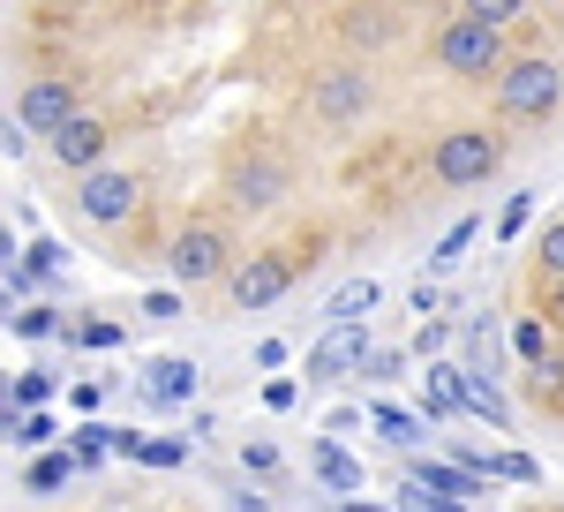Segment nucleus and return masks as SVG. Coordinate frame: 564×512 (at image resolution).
Segmentation results:
<instances>
[{
  "mask_svg": "<svg viewBox=\"0 0 564 512\" xmlns=\"http://www.w3.org/2000/svg\"><path fill=\"white\" fill-rule=\"evenodd\" d=\"M76 474H84L76 445H45V452H31V468H23V490H31V498H53V490H68Z\"/></svg>",
  "mask_w": 564,
  "mask_h": 512,
  "instance_id": "15",
  "label": "nucleus"
},
{
  "mask_svg": "<svg viewBox=\"0 0 564 512\" xmlns=\"http://www.w3.org/2000/svg\"><path fill=\"white\" fill-rule=\"evenodd\" d=\"M23 143H31V128H23V121H0V159H15Z\"/></svg>",
  "mask_w": 564,
  "mask_h": 512,
  "instance_id": "40",
  "label": "nucleus"
},
{
  "mask_svg": "<svg viewBox=\"0 0 564 512\" xmlns=\"http://www.w3.org/2000/svg\"><path fill=\"white\" fill-rule=\"evenodd\" d=\"M76 114H84V98H76L68 76H31L23 84V106H15V121L31 128V136H61Z\"/></svg>",
  "mask_w": 564,
  "mask_h": 512,
  "instance_id": "9",
  "label": "nucleus"
},
{
  "mask_svg": "<svg viewBox=\"0 0 564 512\" xmlns=\"http://www.w3.org/2000/svg\"><path fill=\"white\" fill-rule=\"evenodd\" d=\"M406 8H436V0H406Z\"/></svg>",
  "mask_w": 564,
  "mask_h": 512,
  "instance_id": "46",
  "label": "nucleus"
},
{
  "mask_svg": "<svg viewBox=\"0 0 564 512\" xmlns=\"http://www.w3.org/2000/svg\"><path fill=\"white\" fill-rule=\"evenodd\" d=\"M444 346H452V317H422V324H414V340H406V354L444 362Z\"/></svg>",
  "mask_w": 564,
  "mask_h": 512,
  "instance_id": "27",
  "label": "nucleus"
},
{
  "mask_svg": "<svg viewBox=\"0 0 564 512\" xmlns=\"http://www.w3.org/2000/svg\"><path fill=\"white\" fill-rule=\"evenodd\" d=\"M286 189H294V173H286V159H271V151H257V159H241V167L226 173V196L241 212H271Z\"/></svg>",
  "mask_w": 564,
  "mask_h": 512,
  "instance_id": "11",
  "label": "nucleus"
},
{
  "mask_svg": "<svg viewBox=\"0 0 564 512\" xmlns=\"http://www.w3.org/2000/svg\"><path fill=\"white\" fill-rule=\"evenodd\" d=\"M422 423H459L467 415V399H459V362H430L422 370V407H414Z\"/></svg>",
  "mask_w": 564,
  "mask_h": 512,
  "instance_id": "13",
  "label": "nucleus"
},
{
  "mask_svg": "<svg viewBox=\"0 0 564 512\" xmlns=\"http://www.w3.org/2000/svg\"><path fill=\"white\" fill-rule=\"evenodd\" d=\"M406 301H414V317H444V279H430V271H422Z\"/></svg>",
  "mask_w": 564,
  "mask_h": 512,
  "instance_id": "36",
  "label": "nucleus"
},
{
  "mask_svg": "<svg viewBox=\"0 0 564 512\" xmlns=\"http://www.w3.org/2000/svg\"><path fill=\"white\" fill-rule=\"evenodd\" d=\"M361 423H369V407H332V415H324L332 437H347V429H361Z\"/></svg>",
  "mask_w": 564,
  "mask_h": 512,
  "instance_id": "39",
  "label": "nucleus"
},
{
  "mask_svg": "<svg viewBox=\"0 0 564 512\" xmlns=\"http://www.w3.org/2000/svg\"><path fill=\"white\" fill-rule=\"evenodd\" d=\"M527 218H534V189H520V196H505V218H497V242H520Z\"/></svg>",
  "mask_w": 564,
  "mask_h": 512,
  "instance_id": "33",
  "label": "nucleus"
},
{
  "mask_svg": "<svg viewBox=\"0 0 564 512\" xmlns=\"http://www.w3.org/2000/svg\"><path fill=\"white\" fill-rule=\"evenodd\" d=\"M98 399H106L98 384H76V392H68V407H76V415H98Z\"/></svg>",
  "mask_w": 564,
  "mask_h": 512,
  "instance_id": "41",
  "label": "nucleus"
},
{
  "mask_svg": "<svg viewBox=\"0 0 564 512\" xmlns=\"http://www.w3.org/2000/svg\"><path fill=\"white\" fill-rule=\"evenodd\" d=\"M143 468H188V445L181 437H143Z\"/></svg>",
  "mask_w": 564,
  "mask_h": 512,
  "instance_id": "34",
  "label": "nucleus"
},
{
  "mask_svg": "<svg viewBox=\"0 0 564 512\" xmlns=\"http://www.w3.org/2000/svg\"><path fill=\"white\" fill-rule=\"evenodd\" d=\"M459 15H481V23H497V31H512L527 15V0H459Z\"/></svg>",
  "mask_w": 564,
  "mask_h": 512,
  "instance_id": "30",
  "label": "nucleus"
},
{
  "mask_svg": "<svg viewBox=\"0 0 564 512\" xmlns=\"http://www.w3.org/2000/svg\"><path fill=\"white\" fill-rule=\"evenodd\" d=\"M121 340H129V332H121L113 317H76V324H68V340H61V346H84V354H113Z\"/></svg>",
  "mask_w": 564,
  "mask_h": 512,
  "instance_id": "23",
  "label": "nucleus"
},
{
  "mask_svg": "<svg viewBox=\"0 0 564 512\" xmlns=\"http://www.w3.org/2000/svg\"><path fill=\"white\" fill-rule=\"evenodd\" d=\"M68 437H76V460H84V468H98V460L113 452V423H90V415H84Z\"/></svg>",
  "mask_w": 564,
  "mask_h": 512,
  "instance_id": "28",
  "label": "nucleus"
},
{
  "mask_svg": "<svg viewBox=\"0 0 564 512\" xmlns=\"http://www.w3.org/2000/svg\"><path fill=\"white\" fill-rule=\"evenodd\" d=\"M399 512H452V498H436L422 474H399V498H391Z\"/></svg>",
  "mask_w": 564,
  "mask_h": 512,
  "instance_id": "29",
  "label": "nucleus"
},
{
  "mask_svg": "<svg viewBox=\"0 0 564 512\" xmlns=\"http://www.w3.org/2000/svg\"><path fill=\"white\" fill-rule=\"evenodd\" d=\"M459 399H467V415H481V423L505 429V437L520 429V415H512V399H505V384H497V377H467V370H459Z\"/></svg>",
  "mask_w": 564,
  "mask_h": 512,
  "instance_id": "17",
  "label": "nucleus"
},
{
  "mask_svg": "<svg viewBox=\"0 0 564 512\" xmlns=\"http://www.w3.org/2000/svg\"><path fill=\"white\" fill-rule=\"evenodd\" d=\"M61 392V370H45V362H31L23 377H15V392H8V407H45Z\"/></svg>",
  "mask_w": 564,
  "mask_h": 512,
  "instance_id": "25",
  "label": "nucleus"
},
{
  "mask_svg": "<svg viewBox=\"0 0 564 512\" xmlns=\"http://www.w3.org/2000/svg\"><path fill=\"white\" fill-rule=\"evenodd\" d=\"M505 61H512V53H505V31L481 23V15H452V23L436 31V68L459 76V84H497Z\"/></svg>",
  "mask_w": 564,
  "mask_h": 512,
  "instance_id": "1",
  "label": "nucleus"
},
{
  "mask_svg": "<svg viewBox=\"0 0 564 512\" xmlns=\"http://www.w3.org/2000/svg\"><path fill=\"white\" fill-rule=\"evenodd\" d=\"M308 468H316V482H324L332 498H361V490H369V468L354 460L347 445H332V437H324V445L308 452Z\"/></svg>",
  "mask_w": 564,
  "mask_h": 512,
  "instance_id": "14",
  "label": "nucleus"
},
{
  "mask_svg": "<svg viewBox=\"0 0 564 512\" xmlns=\"http://www.w3.org/2000/svg\"><path fill=\"white\" fill-rule=\"evenodd\" d=\"M257 370H286V340H263L257 346Z\"/></svg>",
  "mask_w": 564,
  "mask_h": 512,
  "instance_id": "42",
  "label": "nucleus"
},
{
  "mask_svg": "<svg viewBox=\"0 0 564 512\" xmlns=\"http://www.w3.org/2000/svg\"><path fill=\"white\" fill-rule=\"evenodd\" d=\"M143 317H151V324H174V317H181V287H159V295H143Z\"/></svg>",
  "mask_w": 564,
  "mask_h": 512,
  "instance_id": "37",
  "label": "nucleus"
},
{
  "mask_svg": "<svg viewBox=\"0 0 564 512\" xmlns=\"http://www.w3.org/2000/svg\"><path fill=\"white\" fill-rule=\"evenodd\" d=\"M512 354H520V362H534V370H542V362H550V354H557V346H550V324H542V317H520V324H512Z\"/></svg>",
  "mask_w": 564,
  "mask_h": 512,
  "instance_id": "26",
  "label": "nucleus"
},
{
  "mask_svg": "<svg viewBox=\"0 0 564 512\" xmlns=\"http://www.w3.org/2000/svg\"><path fill=\"white\" fill-rule=\"evenodd\" d=\"M361 407H369V429H384L399 452H414V445L430 437V423H422V415H406V407H391V399H361Z\"/></svg>",
  "mask_w": 564,
  "mask_h": 512,
  "instance_id": "19",
  "label": "nucleus"
},
{
  "mask_svg": "<svg viewBox=\"0 0 564 512\" xmlns=\"http://www.w3.org/2000/svg\"><path fill=\"white\" fill-rule=\"evenodd\" d=\"M369 98H377V84H369V68H324L316 76V90H308V114L332 128H347L369 114Z\"/></svg>",
  "mask_w": 564,
  "mask_h": 512,
  "instance_id": "8",
  "label": "nucleus"
},
{
  "mask_svg": "<svg viewBox=\"0 0 564 512\" xmlns=\"http://www.w3.org/2000/svg\"><path fill=\"white\" fill-rule=\"evenodd\" d=\"M369 346H377V332H369V317H354V324H324V340L308 346L302 377H308V384H339V377H361V362H369Z\"/></svg>",
  "mask_w": 564,
  "mask_h": 512,
  "instance_id": "5",
  "label": "nucleus"
},
{
  "mask_svg": "<svg viewBox=\"0 0 564 512\" xmlns=\"http://www.w3.org/2000/svg\"><path fill=\"white\" fill-rule=\"evenodd\" d=\"M45 151H53V167L76 173L84 181L90 167H106V151H113V128L98 121V114H76V121L61 128V136H45Z\"/></svg>",
  "mask_w": 564,
  "mask_h": 512,
  "instance_id": "10",
  "label": "nucleus"
},
{
  "mask_svg": "<svg viewBox=\"0 0 564 512\" xmlns=\"http://www.w3.org/2000/svg\"><path fill=\"white\" fill-rule=\"evenodd\" d=\"M377 301H384V287H377V279H347L339 295L324 301V324H354V317H377Z\"/></svg>",
  "mask_w": 564,
  "mask_h": 512,
  "instance_id": "20",
  "label": "nucleus"
},
{
  "mask_svg": "<svg viewBox=\"0 0 564 512\" xmlns=\"http://www.w3.org/2000/svg\"><path fill=\"white\" fill-rule=\"evenodd\" d=\"M475 234H481V218H452V226H444V242L430 249V279H444V271L467 256V242H475Z\"/></svg>",
  "mask_w": 564,
  "mask_h": 512,
  "instance_id": "24",
  "label": "nucleus"
},
{
  "mask_svg": "<svg viewBox=\"0 0 564 512\" xmlns=\"http://www.w3.org/2000/svg\"><path fill=\"white\" fill-rule=\"evenodd\" d=\"M534 256H542V287H557V279H564V218L542 226V249H534Z\"/></svg>",
  "mask_w": 564,
  "mask_h": 512,
  "instance_id": "31",
  "label": "nucleus"
},
{
  "mask_svg": "<svg viewBox=\"0 0 564 512\" xmlns=\"http://www.w3.org/2000/svg\"><path fill=\"white\" fill-rule=\"evenodd\" d=\"M0 429H8V445L45 452V445L61 437V415H53V407H8V415H0Z\"/></svg>",
  "mask_w": 564,
  "mask_h": 512,
  "instance_id": "18",
  "label": "nucleus"
},
{
  "mask_svg": "<svg viewBox=\"0 0 564 512\" xmlns=\"http://www.w3.org/2000/svg\"><path fill=\"white\" fill-rule=\"evenodd\" d=\"M497 167H505V136L497 128H444L430 143V173L444 189H481Z\"/></svg>",
  "mask_w": 564,
  "mask_h": 512,
  "instance_id": "3",
  "label": "nucleus"
},
{
  "mask_svg": "<svg viewBox=\"0 0 564 512\" xmlns=\"http://www.w3.org/2000/svg\"><path fill=\"white\" fill-rule=\"evenodd\" d=\"M339 31H347L354 53H384V45L399 39V15H391L384 0H361V8H347V23H339Z\"/></svg>",
  "mask_w": 564,
  "mask_h": 512,
  "instance_id": "16",
  "label": "nucleus"
},
{
  "mask_svg": "<svg viewBox=\"0 0 564 512\" xmlns=\"http://www.w3.org/2000/svg\"><path fill=\"white\" fill-rule=\"evenodd\" d=\"M294 399H302V377H271L263 384V407H271V415H286Z\"/></svg>",
  "mask_w": 564,
  "mask_h": 512,
  "instance_id": "38",
  "label": "nucleus"
},
{
  "mask_svg": "<svg viewBox=\"0 0 564 512\" xmlns=\"http://www.w3.org/2000/svg\"><path fill=\"white\" fill-rule=\"evenodd\" d=\"M542 392H564V354H550V362H542Z\"/></svg>",
  "mask_w": 564,
  "mask_h": 512,
  "instance_id": "43",
  "label": "nucleus"
},
{
  "mask_svg": "<svg viewBox=\"0 0 564 512\" xmlns=\"http://www.w3.org/2000/svg\"><path fill=\"white\" fill-rule=\"evenodd\" d=\"M550 324H557V332H564V279H557V287H550Z\"/></svg>",
  "mask_w": 564,
  "mask_h": 512,
  "instance_id": "45",
  "label": "nucleus"
},
{
  "mask_svg": "<svg viewBox=\"0 0 564 512\" xmlns=\"http://www.w3.org/2000/svg\"><path fill=\"white\" fill-rule=\"evenodd\" d=\"M234 264H241V256H234V242H226L218 226H181L174 249H166V271H174L181 295H196V287H226Z\"/></svg>",
  "mask_w": 564,
  "mask_h": 512,
  "instance_id": "4",
  "label": "nucleus"
},
{
  "mask_svg": "<svg viewBox=\"0 0 564 512\" xmlns=\"http://www.w3.org/2000/svg\"><path fill=\"white\" fill-rule=\"evenodd\" d=\"M23 271H31L39 287H61V279H68V242H53V234H39V242L23 249Z\"/></svg>",
  "mask_w": 564,
  "mask_h": 512,
  "instance_id": "22",
  "label": "nucleus"
},
{
  "mask_svg": "<svg viewBox=\"0 0 564 512\" xmlns=\"http://www.w3.org/2000/svg\"><path fill=\"white\" fill-rule=\"evenodd\" d=\"M399 370H406V346H384V340L369 346V362H361V377H369V384H391Z\"/></svg>",
  "mask_w": 564,
  "mask_h": 512,
  "instance_id": "32",
  "label": "nucleus"
},
{
  "mask_svg": "<svg viewBox=\"0 0 564 512\" xmlns=\"http://www.w3.org/2000/svg\"><path fill=\"white\" fill-rule=\"evenodd\" d=\"M564 106V68L550 53H512L497 76V114L505 121H550Z\"/></svg>",
  "mask_w": 564,
  "mask_h": 512,
  "instance_id": "2",
  "label": "nucleus"
},
{
  "mask_svg": "<svg viewBox=\"0 0 564 512\" xmlns=\"http://www.w3.org/2000/svg\"><path fill=\"white\" fill-rule=\"evenodd\" d=\"M135 204H143V181H135L129 167H90L84 181H76V212H84L90 226H121Z\"/></svg>",
  "mask_w": 564,
  "mask_h": 512,
  "instance_id": "6",
  "label": "nucleus"
},
{
  "mask_svg": "<svg viewBox=\"0 0 564 512\" xmlns=\"http://www.w3.org/2000/svg\"><path fill=\"white\" fill-rule=\"evenodd\" d=\"M241 468L249 474H279V445H271V437H249V445H241Z\"/></svg>",
  "mask_w": 564,
  "mask_h": 512,
  "instance_id": "35",
  "label": "nucleus"
},
{
  "mask_svg": "<svg viewBox=\"0 0 564 512\" xmlns=\"http://www.w3.org/2000/svg\"><path fill=\"white\" fill-rule=\"evenodd\" d=\"M286 287H294V264L279 249H257V256H241V264L226 271V301H234L241 317H249V309H271Z\"/></svg>",
  "mask_w": 564,
  "mask_h": 512,
  "instance_id": "7",
  "label": "nucleus"
},
{
  "mask_svg": "<svg viewBox=\"0 0 564 512\" xmlns=\"http://www.w3.org/2000/svg\"><path fill=\"white\" fill-rule=\"evenodd\" d=\"M15 256H23V242H15V234L0 226V271H15Z\"/></svg>",
  "mask_w": 564,
  "mask_h": 512,
  "instance_id": "44",
  "label": "nucleus"
},
{
  "mask_svg": "<svg viewBox=\"0 0 564 512\" xmlns=\"http://www.w3.org/2000/svg\"><path fill=\"white\" fill-rule=\"evenodd\" d=\"M204 392V370L188 362V354H159L151 370H143V407H188Z\"/></svg>",
  "mask_w": 564,
  "mask_h": 512,
  "instance_id": "12",
  "label": "nucleus"
},
{
  "mask_svg": "<svg viewBox=\"0 0 564 512\" xmlns=\"http://www.w3.org/2000/svg\"><path fill=\"white\" fill-rule=\"evenodd\" d=\"M324 512H339V505H324Z\"/></svg>",
  "mask_w": 564,
  "mask_h": 512,
  "instance_id": "47",
  "label": "nucleus"
},
{
  "mask_svg": "<svg viewBox=\"0 0 564 512\" xmlns=\"http://www.w3.org/2000/svg\"><path fill=\"white\" fill-rule=\"evenodd\" d=\"M8 332H15V340H31V346H45V340H68V317H61L53 301H31V309H15V317H8Z\"/></svg>",
  "mask_w": 564,
  "mask_h": 512,
  "instance_id": "21",
  "label": "nucleus"
}]
</instances>
